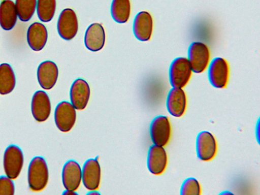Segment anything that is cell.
Wrapping results in <instances>:
<instances>
[{"label": "cell", "mask_w": 260, "mask_h": 195, "mask_svg": "<svg viewBox=\"0 0 260 195\" xmlns=\"http://www.w3.org/2000/svg\"><path fill=\"white\" fill-rule=\"evenodd\" d=\"M192 70L187 58L178 57L171 63L169 70L170 84L172 87L181 88L189 82Z\"/></svg>", "instance_id": "2"}, {"label": "cell", "mask_w": 260, "mask_h": 195, "mask_svg": "<svg viewBox=\"0 0 260 195\" xmlns=\"http://www.w3.org/2000/svg\"><path fill=\"white\" fill-rule=\"evenodd\" d=\"M37 75L40 86L46 90L51 89L54 86L58 79V67L52 61H44L38 66Z\"/></svg>", "instance_id": "15"}, {"label": "cell", "mask_w": 260, "mask_h": 195, "mask_svg": "<svg viewBox=\"0 0 260 195\" xmlns=\"http://www.w3.org/2000/svg\"><path fill=\"white\" fill-rule=\"evenodd\" d=\"M150 135L154 145L165 146L169 143L171 135V126L167 116L155 117L150 126Z\"/></svg>", "instance_id": "8"}, {"label": "cell", "mask_w": 260, "mask_h": 195, "mask_svg": "<svg viewBox=\"0 0 260 195\" xmlns=\"http://www.w3.org/2000/svg\"><path fill=\"white\" fill-rule=\"evenodd\" d=\"M57 29L59 36L66 41H70L76 36L78 30V21L73 9L66 8L61 12L57 23Z\"/></svg>", "instance_id": "6"}, {"label": "cell", "mask_w": 260, "mask_h": 195, "mask_svg": "<svg viewBox=\"0 0 260 195\" xmlns=\"http://www.w3.org/2000/svg\"><path fill=\"white\" fill-rule=\"evenodd\" d=\"M63 194H68V195H71V194H76V193L75 192V191H70V190H66L63 193Z\"/></svg>", "instance_id": "27"}, {"label": "cell", "mask_w": 260, "mask_h": 195, "mask_svg": "<svg viewBox=\"0 0 260 195\" xmlns=\"http://www.w3.org/2000/svg\"><path fill=\"white\" fill-rule=\"evenodd\" d=\"M62 184L67 190L75 191L82 181V169L74 160H69L64 165L62 171Z\"/></svg>", "instance_id": "13"}, {"label": "cell", "mask_w": 260, "mask_h": 195, "mask_svg": "<svg viewBox=\"0 0 260 195\" xmlns=\"http://www.w3.org/2000/svg\"><path fill=\"white\" fill-rule=\"evenodd\" d=\"M105 40V29L101 24L93 23L86 29L84 42L86 48L92 52L101 50L104 46Z\"/></svg>", "instance_id": "18"}, {"label": "cell", "mask_w": 260, "mask_h": 195, "mask_svg": "<svg viewBox=\"0 0 260 195\" xmlns=\"http://www.w3.org/2000/svg\"><path fill=\"white\" fill-rule=\"evenodd\" d=\"M16 85V77L12 67L7 63L0 64V94L11 93Z\"/></svg>", "instance_id": "21"}, {"label": "cell", "mask_w": 260, "mask_h": 195, "mask_svg": "<svg viewBox=\"0 0 260 195\" xmlns=\"http://www.w3.org/2000/svg\"><path fill=\"white\" fill-rule=\"evenodd\" d=\"M153 19L147 11H141L136 16L133 23V32L135 37L139 41H149L153 31Z\"/></svg>", "instance_id": "17"}, {"label": "cell", "mask_w": 260, "mask_h": 195, "mask_svg": "<svg viewBox=\"0 0 260 195\" xmlns=\"http://www.w3.org/2000/svg\"><path fill=\"white\" fill-rule=\"evenodd\" d=\"M230 69L226 60L220 57L213 58L208 65V77L211 85L216 88H224L228 83Z\"/></svg>", "instance_id": "4"}, {"label": "cell", "mask_w": 260, "mask_h": 195, "mask_svg": "<svg viewBox=\"0 0 260 195\" xmlns=\"http://www.w3.org/2000/svg\"><path fill=\"white\" fill-rule=\"evenodd\" d=\"M24 162L23 153L17 146H9L4 152L3 165L6 175L11 179L19 175Z\"/></svg>", "instance_id": "5"}, {"label": "cell", "mask_w": 260, "mask_h": 195, "mask_svg": "<svg viewBox=\"0 0 260 195\" xmlns=\"http://www.w3.org/2000/svg\"><path fill=\"white\" fill-rule=\"evenodd\" d=\"M76 120V109L71 103L62 101L56 106L54 111V121L59 131L64 133L70 131Z\"/></svg>", "instance_id": "7"}, {"label": "cell", "mask_w": 260, "mask_h": 195, "mask_svg": "<svg viewBox=\"0 0 260 195\" xmlns=\"http://www.w3.org/2000/svg\"><path fill=\"white\" fill-rule=\"evenodd\" d=\"M29 188L34 191H40L46 186L49 179L47 165L41 156L34 157L29 163L27 174Z\"/></svg>", "instance_id": "1"}, {"label": "cell", "mask_w": 260, "mask_h": 195, "mask_svg": "<svg viewBox=\"0 0 260 195\" xmlns=\"http://www.w3.org/2000/svg\"><path fill=\"white\" fill-rule=\"evenodd\" d=\"M129 0H112L111 14L113 20L118 23L127 22L131 14Z\"/></svg>", "instance_id": "22"}, {"label": "cell", "mask_w": 260, "mask_h": 195, "mask_svg": "<svg viewBox=\"0 0 260 195\" xmlns=\"http://www.w3.org/2000/svg\"><path fill=\"white\" fill-rule=\"evenodd\" d=\"M196 148L197 155L200 160H212L217 150V142L212 134L206 131L200 132L197 137Z\"/></svg>", "instance_id": "9"}, {"label": "cell", "mask_w": 260, "mask_h": 195, "mask_svg": "<svg viewBox=\"0 0 260 195\" xmlns=\"http://www.w3.org/2000/svg\"><path fill=\"white\" fill-rule=\"evenodd\" d=\"M56 7V0H37L36 8L38 18L44 22L50 21L54 16Z\"/></svg>", "instance_id": "23"}, {"label": "cell", "mask_w": 260, "mask_h": 195, "mask_svg": "<svg viewBox=\"0 0 260 195\" xmlns=\"http://www.w3.org/2000/svg\"><path fill=\"white\" fill-rule=\"evenodd\" d=\"M210 56L209 48L205 43L196 41L190 44L187 59L193 72H203L208 66Z\"/></svg>", "instance_id": "3"}, {"label": "cell", "mask_w": 260, "mask_h": 195, "mask_svg": "<svg viewBox=\"0 0 260 195\" xmlns=\"http://www.w3.org/2000/svg\"><path fill=\"white\" fill-rule=\"evenodd\" d=\"M15 187L13 182L8 177H0V195H13Z\"/></svg>", "instance_id": "26"}, {"label": "cell", "mask_w": 260, "mask_h": 195, "mask_svg": "<svg viewBox=\"0 0 260 195\" xmlns=\"http://www.w3.org/2000/svg\"><path fill=\"white\" fill-rule=\"evenodd\" d=\"M101 177L100 165L97 159L87 160L82 169V180L85 187L89 190L99 189Z\"/></svg>", "instance_id": "11"}, {"label": "cell", "mask_w": 260, "mask_h": 195, "mask_svg": "<svg viewBox=\"0 0 260 195\" xmlns=\"http://www.w3.org/2000/svg\"><path fill=\"white\" fill-rule=\"evenodd\" d=\"M18 15L15 3L3 0L0 4V26L5 30H11L15 25Z\"/></svg>", "instance_id": "20"}, {"label": "cell", "mask_w": 260, "mask_h": 195, "mask_svg": "<svg viewBox=\"0 0 260 195\" xmlns=\"http://www.w3.org/2000/svg\"><path fill=\"white\" fill-rule=\"evenodd\" d=\"M18 17L23 22L28 21L33 16L37 7V0H15Z\"/></svg>", "instance_id": "24"}, {"label": "cell", "mask_w": 260, "mask_h": 195, "mask_svg": "<svg viewBox=\"0 0 260 195\" xmlns=\"http://www.w3.org/2000/svg\"><path fill=\"white\" fill-rule=\"evenodd\" d=\"M201 194V185L196 178H188L183 182L180 188L181 195H199Z\"/></svg>", "instance_id": "25"}, {"label": "cell", "mask_w": 260, "mask_h": 195, "mask_svg": "<svg viewBox=\"0 0 260 195\" xmlns=\"http://www.w3.org/2000/svg\"><path fill=\"white\" fill-rule=\"evenodd\" d=\"M90 96V89L84 79L78 78L72 83L70 90L72 105L78 110H84L87 106Z\"/></svg>", "instance_id": "10"}, {"label": "cell", "mask_w": 260, "mask_h": 195, "mask_svg": "<svg viewBox=\"0 0 260 195\" xmlns=\"http://www.w3.org/2000/svg\"><path fill=\"white\" fill-rule=\"evenodd\" d=\"M187 105L186 96L181 88L172 87L169 91L166 107L168 112L173 116L181 117L184 113Z\"/></svg>", "instance_id": "16"}, {"label": "cell", "mask_w": 260, "mask_h": 195, "mask_svg": "<svg viewBox=\"0 0 260 195\" xmlns=\"http://www.w3.org/2000/svg\"><path fill=\"white\" fill-rule=\"evenodd\" d=\"M27 42L30 48L35 51H39L45 47L48 39V31L42 23L36 22L28 28Z\"/></svg>", "instance_id": "19"}, {"label": "cell", "mask_w": 260, "mask_h": 195, "mask_svg": "<svg viewBox=\"0 0 260 195\" xmlns=\"http://www.w3.org/2000/svg\"><path fill=\"white\" fill-rule=\"evenodd\" d=\"M31 110L34 118L38 122H44L49 118L51 106L50 99L46 92L38 90L34 94Z\"/></svg>", "instance_id": "12"}, {"label": "cell", "mask_w": 260, "mask_h": 195, "mask_svg": "<svg viewBox=\"0 0 260 195\" xmlns=\"http://www.w3.org/2000/svg\"><path fill=\"white\" fill-rule=\"evenodd\" d=\"M168 163L166 151L162 146L152 145L148 150L147 166L153 175H159L165 171Z\"/></svg>", "instance_id": "14"}]
</instances>
